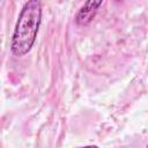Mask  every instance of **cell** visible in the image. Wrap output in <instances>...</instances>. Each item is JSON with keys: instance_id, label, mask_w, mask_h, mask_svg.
<instances>
[{"instance_id": "1", "label": "cell", "mask_w": 148, "mask_h": 148, "mask_svg": "<svg viewBox=\"0 0 148 148\" xmlns=\"http://www.w3.org/2000/svg\"><path fill=\"white\" fill-rule=\"evenodd\" d=\"M42 22V5L39 0H28L20 12L12 36L10 51L16 57L27 54L39 31Z\"/></svg>"}, {"instance_id": "2", "label": "cell", "mask_w": 148, "mask_h": 148, "mask_svg": "<svg viewBox=\"0 0 148 148\" xmlns=\"http://www.w3.org/2000/svg\"><path fill=\"white\" fill-rule=\"evenodd\" d=\"M103 0H87L75 15V23L77 25H88L95 17Z\"/></svg>"}]
</instances>
